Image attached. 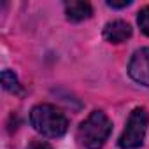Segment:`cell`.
Here are the masks:
<instances>
[{"label":"cell","mask_w":149,"mask_h":149,"mask_svg":"<svg viewBox=\"0 0 149 149\" xmlns=\"http://www.w3.org/2000/svg\"><path fill=\"white\" fill-rule=\"evenodd\" d=\"M30 125L44 137H61L68 128L67 116L51 104H39L30 111Z\"/></svg>","instance_id":"obj_1"},{"label":"cell","mask_w":149,"mask_h":149,"mask_svg":"<svg viewBox=\"0 0 149 149\" xmlns=\"http://www.w3.org/2000/svg\"><path fill=\"white\" fill-rule=\"evenodd\" d=\"M112 132L111 119L102 111H93L77 128L81 144L88 149H102Z\"/></svg>","instance_id":"obj_2"},{"label":"cell","mask_w":149,"mask_h":149,"mask_svg":"<svg viewBox=\"0 0 149 149\" xmlns=\"http://www.w3.org/2000/svg\"><path fill=\"white\" fill-rule=\"evenodd\" d=\"M147 123H149V114L144 107H135L128 119L126 126L118 140V146L121 149H137L142 146L146 132H147Z\"/></svg>","instance_id":"obj_3"},{"label":"cell","mask_w":149,"mask_h":149,"mask_svg":"<svg viewBox=\"0 0 149 149\" xmlns=\"http://www.w3.org/2000/svg\"><path fill=\"white\" fill-rule=\"evenodd\" d=\"M128 74L135 83L149 88V47H140L133 53L128 63Z\"/></svg>","instance_id":"obj_4"},{"label":"cell","mask_w":149,"mask_h":149,"mask_svg":"<svg viewBox=\"0 0 149 149\" xmlns=\"http://www.w3.org/2000/svg\"><path fill=\"white\" fill-rule=\"evenodd\" d=\"M104 37L111 44H121L132 37V26H130V23H126L123 19L109 21L104 26Z\"/></svg>","instance_id":"obj_5"},{"label":"cell","mask_w":149,"mask_h":149,"mask_svg":"<svg viewBox=\"0 0 149 149\" xmlns=\"http://www.w3.org/2000/svg\"><path fill=\"white\" fill-rule=\"evenodd\" d=\"M65 14H67V19L70 21H84L88 19L91 14H93V9L88 2H65Z\"/></svg>","instance_id":"obj_6"},{"label":"cell","mask_w":149,"mask_h":149,"mask_svg":"<svg viewBox=\"0 0 149 149\" xmlns=\"http://www.w3.org/2000/svg\"><path fill=\"white\" fill-rule=\"evenodd\" d=\"M0 79H2V84H4V88H6L7 91L16 93V95H21V93H23L21 84H19L18 77L14 76V72H11V70H4V72H2V76H0Z\"/></svg>","instance_id":"obj_7"},{"label":"cell","mask_w":149,"mask_h":149,"mask_svg":"<svg viewBox=\"0 0 149 149\" xmlns=\"http://www.w3.org/2000/svg\"><path fill=\"white\" fill-rule=\"evenodd\" d=\"M137 23H139L142 33L149 37V6H147V7H142V9L139 11V14H137Z\"/></svg>","instance_id":"obj_8"},{"label":"cell","mask_w":149,"mask_h":149,"mask_svg":"<svg viewBox=\"0 0 149 149\" xmlns=\"http://www.w3.org/2000/svg\"><path fill=\"white\" fill-rule=\"evenodd\" d=\"M26 149H53V147H51L46 140H37V139H35V140H32V142L28 144Z\"/></svg>","instance_id":"obj_9"},{"label":"cell","mask_w":149,"mask_h":149,"mask_svg":"<svg viewBox=\"0 0 149 149\" xmlns=\"http://www.w3.org/2000/svg\"><path fill=\"white\" fill-rule=\"evenodd\" d=\"M132 2L130 0H121V2H116V0H109L107 2V6L109 7H114V9H121V7H128Z\"/></svg>","instance_id":"obj_10"}]
</instances>
